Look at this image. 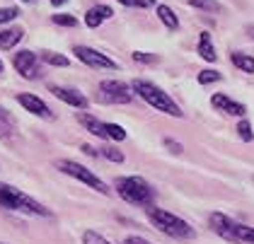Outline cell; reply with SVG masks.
Returning a JSON list of instances; mask_svg holds the SVG:
<instances>
[{"mask_svg": "<svg viewBox=\"0 0 254 244\" xmlns=\"http://www.w3.org/2000/svg\"><path fill=\"white\" fill-rule=\"evenodd\" d=\"M99 155L104 157V160H109V162H117V165H121L126 157H124V152L117 150V148H112V145H107V148H102L99 150Z\"/></svg>", "mask_w": 254, "mask_h": 244, "instance_id": "cell-24", "label": "cell"}, {"mask_svg": "<svg viewBox=\"0 0 254 244\" xmlns=\"http://www.w3.org/2000/svg\"><path fill=\"white\" fill-rule=\"evenodd\" d=\"M41 61H44L46 65H54V68H68V65H70V58L59 54V51H44V54H41Z\"/></svg>", "mask_w": 254, "mask_h": 244, "instance_id": "cell-21", "label": "cell"}, {"mask_svg": "<svg viewBox=\"0 0 254 244\" xmlns=\"http://www.w3.org/2000/svg\"><path fill=\"white\" fill-rule=\"evenodd\" d=\"M250 34H252V39H254V24H252V27H250Z\"/></svg>", "mask_w": 254, "mask_h": 244, "instance_id": "cell-36", "label": "cell"}, {"mask_svg": "<svg viewBox=\"0 0 254 244\" xmlns=\"http://www.w3.org/2000/svg\"><path fill=\"white\" fill-rule=\"evenodd\" d=\"M12 65H15V70H17L24 80H37V77L41 75L39 56L32 54V51H17V54L12 56Z\"/></svg>", "mask_w": 254, "mask_h": 244, "instance_id": "cell-8", "label": "cell"}, {"mask_svg": "<svg viewBox=\"0 0 254 244\" xmlns=\"http://www.w3.org/2000/svg\"><path fill=\"white\" fill-rule=\"evenodd\" d=\"M22 37H24V29L22 27H7V29H2L0 32V49L2 51H12L22 41Z\"/></svg>", "mask_w": 254, "mask_h": 244, "instance_id": "cell-16", "label": "cell"}, {"mask_svg": "<svg viewBox=\"0 0 254 244\" xmlns=\"http://www.w3.org/2000/svg\"><path fill=\"white\" fill-rule=\"evenodd\" d=\"M124 244H153V242H148V240H143V237H126Z\"/></svg>", "mask_w": 254, "mask_h": 244, "instance_id": "cell-32", "label": "cell"}, {"mask_svg": "<svg viewBox=\"0 0 254 244\" xmlns=\"http://www.w3.org/2000/svg\"><path fill=\"white\" fill-rule=\"evenodd\" d=\"M124 7H136V10H148L155 5V0H117Z\"/></svg>", "mask_w": 254, "mask_h": 244, "instance_id": "cell-29", "label": "cell"}, {"mask_svg": "<svg viewBox=\"0 0 254 244\" xmlns=\"http://www.w3.org/2000/svg\"><path fill=\"white\" fill-rule=\"evenodd\" d=\"M233 218L230 215H225V213H211V218H208V227H211V232H215L220 240H225V242L235 244L233 240Z\"/></svg>", "mask_w": 254, "mask_h": 244, "instance_id": "cell-12", "label": "cell"}, {"mask_svg": "<svg viewBox=\"0 0 254 244\" xmlns=\"http://www.w3.org/2000/svg\"><path fill=\"white\" fill-rule=\"evenodd\" d=\"M15 138V119L5 107H0V140L10 143Z\"/></svg>", "mask_w": 254, "mask_h": 244, "instance_id": "cell-17", "label": "cell"}, {"mask_svg": "<svg viewBox=\"0 0 254 244\" xmlns=\"http://www.w3.org/2000/svg\"><path fill=\"white\" fill-rule=\"evenodd\" d=\"M211 104H213V109H218V112L228 114V116H237V119H245V114H247L245 104L235 102L233 97H228V94H223V92H215L211 97Z\"/></svg>", "mask_w": 254, "mask_h": 244, "instance_id": "cell-11", "label": "cell"}, {"mask_svg": "<svg viewBox=\"0 0 254 244\" xmlns=\"http://www.w3.org/2000/svg\"><path fill=\"white\" fill-rule=\"evenodd\" d=\"M51 22L59 24V27H75V24H78V19L73 17V15H68V12H56V15H51Z\"/></svg>", "mask_w": 254, "mask_h": 244, "instance_id": "cell-26", "label": "cell"}, {"mask_svg": "<svg viewBox=\"0 0 254 244\" xmlns=\"http://www.w3.org/2000/svg\"><path fill=\"white\" fill-rule=\"evenodd\" d=\"M196 54L208 61V63H215L218 61V54H215V46H213V37L208 32H201L198 34V44H196Z\"/></svg>", "mask_w": 254, "mask_h": 244, "instance_id": "cell-15", "label": "cell"}, {"mask_svg": "<svg viewBox=\"0 0 254 244\" xmlns=\"http://www.w3.org/2000/svg\"><path fill=\"white\" fill-rule=\"evenodd\" d=\"M133 61H136V63H157V56L143 54V51H133Z\"/></svg>", "mask_w": 254, "mask_h": 244, "instance_id": "cell-30", "label": "cell"}, {"mask_svg": "<svg viewBox=\"0 0 254 244\" xmlns=\"http://www.w3.org/2000/svg\"><path fill=\"white\" fill-rule=\"evenodd\" d=\"M148 213V220L153 223V227H157L162 235L172 237V240H179V242H191L196 237V230L187 220H182L179 215L165 210V208H155V206H148L145 208Z\"/></svg>", "mask_w": 254, "mask_h": 244, "instance_id": "cell-2", "label": "cell"}, {"mask_svg": "<svg viewBox=\"0 0 254 244\" xmlns=\"http://www.w3.org/2000/svg\"><path fill=\"white\" fill-rule=\"evenodd\" d=\"M17 104H20L24 112L34 114V116H39L44 121H54V112L49 109V104L37 97V94H17Z\"/></svg>", "mask_w": 254, "mask_h": 244, "instance_id": "cell-9", "label": "cell"}, {"mask_svg": "<svg viewBox=\"0 0 254 244\" xmlns=\"http://www.w3.org/2000/svg\"><path fill=\"white\" fill-rule=\"evenodd\" d=\"M73 54H75V58H78L80 63H85V65H90V68H97V70H119L117 61H112L107 54H102L97 49H90V46L78 44V46L73 49Z\"/></svg>", "mask_w": 254, "mask_h": 244, "instance_id": "cell-7", "label": "cell"}, {"mask_svg": "<svg viewBox=\"0 0 254 244\" xmlns=\"http://www.w3.org/2000/svg\"><path fill=\"white\" fill-rule=\"evenodd\" d=\"M49 2H51V5H54V7H61V5H65V2H68V0H49Z\"/></svg>", "mask_w": 254, "mask_h": 244, "instance_id": "cell-34", "label": "cell"}, {"mask_svg": "<svg viewBox=\"0 0 254 244\" xmlns=\"http://www.w3.org/2000/svg\"><path fill=\"white\" fill-rule=\"evenodd\" d=\"M196 80H198V85H213V82H220L223 75H220L218 70H201Z\"/></svg>", "mask_w": 254, "mask_h": 244, "instance_id": "cell-25", "label": "cell"}, {"mask_svg": "<svg viewBox=\"0 0 254 244\" xmlns=\"http://www.w3.org/2000/svg\"><path fill=\"white\" fill-rule=\"evenodd\" d=\"M189 5L196 7V10H203V12H213V15L223 10V5L218 0H189Z\"/></svg>", "mask_w": 254, "mask_h": 244, "instance_id": "cell-22", "label": "cell"}, {"mask_svg": "<svg viewBox=\"0 0 254 244\" xmlns=\"http://www.w3.org/2000/svg\"><path fill=\"white\" fill-rule=\"evenodd\" d=\"M82 152H85V155H99V150L92 148V145H82Z\"/></svg>", "mask_w": 254, "mask_h": 244, "instance_id": "cell-33", "label": "cell"}, {"mask_svg": "<svg viewBox=\"0 0 254 244\" xmlns=\"http://www.w3.org/2000/svg\"><path fill=\"white\" fill-rule=\"evenodd\" d=\"M237 135L245 140V143H252L254 140V131H252V123L247 121V119H240V123H237Z\"/></svg>", "mask_w": 254, "mask_h": 244, "instance_id": "cell-23", "label": "cell"}, {"mask_svg": "<svg viewBox=\"0 0 254 244\" xmlns=\"http://www.w3.org/2000/svg\"><path fill=\"white\" fill-rule=\"evenodd\" d=\"M2 70H5V65H2V61H0V75H2Z\"/></svg>", "mask_w": 254, "mask_h": 244, "instance_id": "cell-35", "label": "cell"}, {"mask_svg": "<svg viewBox=\"0 0 254 244\" xmlns=\"http://www.w3.org/2000/svg\"><path fill=\"white\" fill-rule=\"evenodd\" d=\"M233 240L235 244H254V227L242 225V223H233Z\"/></svg>", "mask_w": 254, "mask_h": 244, "instance_id": "cell-20", "label": "cell"}, {"mask_svg": "<svg viewBox=\"0 0 254 244\" xmlns=\"http://www.w3.org/2000/svg\"><path fill=\"white\" fill-rule=\"evenodd\" d=\"M114 191L121 196V201L131 203L138 208H148L153 206V198H155V191L153 186L143 179V177H117L114 179Z\"/></svg>", "mask_w": 254, "mask_h": 244, "instance_id": "cell-4", "label": "cell"}, {"mask_svg": "<svg viewBox=\"0 0 254 244\" xmlns=\"http://www.w3.org/2000/svg\"><path fill=\"white\" fill-rule=\"evenodd\" d=\"M0 208L12 210V213H24V215H39V218H51V210L39 203L37 198L27 196L24 191L10 186L5 182H0Z\"/></svg>", "mask_w": 254, "mask_h": 244, "instance_id": "cell-3", "label": "cell"}, {"mask_svg": "<svg viewBox=\"0 0 254 244\" xmlns=\"http://www.w3.org/2000/svg\"><path fill=\"white\" fill-rule=\"evenodd\" d=\"M114 17V10L109 7V5H92L87 12H85V24L90 27V29H97L99 24H104L107 19H112Z\"/></svg>", "mask_w": 254, "mask_h": 244, "instance_id": "cell-14", "label": "cell"}, {"mask_svg": "<svg viewBox=\"0 0 254 244\" xmlns=\"http://www.w3.org/2000/svg\"><path fill=\"white\" fill-rule=\"evenodd\" d=\"M20 2H37V0H20Z\"/></svg>", "mask_w": 254, "mask_h": 244, "instance_id": "cell-37", "label": "cell"}, {"mask_svg": "<svg viewBox=\"0 0 254 244\" xmlns=\"http://www.w3.org/2000/svg\"><path fill=\"white\" fill-rule=\"evenodd\" d=\"M155 10H157V19H160L170 32H177V29H179V17L175 15V10H172L170 5H157Z\"/></svg>", "mask_w": 254, "mask_h": 244, "instance_id": "cell-18", "label": "cell"}, {"mask_svg": "<svg viewBox=\"0 0 254 244\" xmlns=\"http://www.w3.org/2000/svg\"><path fill=\"white\" fill-rule=\"evenodd\" d=\"M131 92L136 94V97H140L148 107L167 114V116H172V119H182V116H184V112L179 109V104H177L175 99L165 92L162 87H157L155 82H150V80L136 77V80L131 82Z\"/></svg>", "mask_w": 254, "mask_h": 244, "instance_id": "cell-1", "label": "cell"}, {"mask_svg": "<svg viewBox=\"0 0 254 244\" xmlns=\"http://www.w3.org/2000/svg\"><path fill=\"white\" fill-rule=\"evenodd\" d=\"M82 244H112L107 237H102L99 232H95V230H85L82 232Z\"/></svg>", "mask_w": 254, "mask_h": 244, "instance_id": "cell-27", "label": "cell"}, {"mask_svg": "<svg viewBox=\"0 0 254 244\" xmlns=\"http://www.w3.org/2000/svg\"><path fill=\"white\" fill-rule=\"evenodd\" d=\"M49 92L54 94L56 99H61L63 104H68V107H73V109H87V97L78 90H73V87H61V85H49Z\"/></svg>", "mask_w": 254, "mask_h": 244, "instance_id": "cell-10", "label": "cell"}, {"mask_svg": "<svg viewBox=\"0 0 254 244\" xmlns=\"http://www.w3.org/2000/svg\"><path fill=\"white\" fill-rule=\"evenodd\" d=\"M0 244H5V242H0Z\"/></svg>", "mask_w": 254, "mask_h": 244, "instance_id": "cell-38", "label": "cell"}, {"mask_svg": "<svg viewBox=\"0 0 254 244\" xmlns=\"http://www.w3.org/2000/svg\"><path fill=\"white\" fill-rule=\"evenodd\" d=\"M78 123L82 126V128H87V131L92 133V135L102 138V140H112V131H109V123L99 121L97 116H92V114H87V112H80V114H78Z\"/></svg>", "mask_w": 254, "mask_h": 244, "instance_id": "cell-13", "label": "cell"}, {"mask_svg": "<svg viewBox=\"0 0 254 244\" xmlns=\"http://www.w3.org/2000/svg\"><path fill=\"white\" fill-rule=\"evenodd\" d=\"M56 169L63 172V174H68V177H73V179H78V182H82L85 186L95 188V191L102 193V196H109V191H112L109 184H104L95 172H90L85 165H80L75 160H59V162H56Z\"/></svg>", "mask_w": 254, "mask_h": 244, "instance_id": "cell-5", "label": "cell"}, {"mask_svg": "<svg viewBox=\"0 0 254 244\" xmlns=\"http://www.w3.org/2000/svg\"><path fill=\"white\" fill-rule=\"evenodd\" d=\"M20 17V7H0V24H10Z\"/></svg>", "mask_w": 254, "mask_h": 244, "instance_id": "cell-28", "label": "cell"}, {"mask_svg": "<svg viewBox=\"0 0 254 244\" xmlns=\"http://www.w3.org/2000/svg\"><path fill=\"white\" fill-rule=\"evenodd\" d=\"M165 148L170 152H175V155H179V152H182V143H177L172 138H165Z\"/></svg>", "mask_w": 254, "mask_h": 244, "instance_id": "cell-31", "label": "cell"}, {"mask_svg": "<svg viewBox=\"0 0 254 244\" xmlns=\"http://www.w3.org/2000/svg\"><path fill=\"white\" fill-rule=\"evenodd\" d=\"M99 104H128L133 99V92L126 82L121 80H102L97 85V94H95Z\"/></svg>", "mask_w": 254, "mask_h": 244, "instance_id": "cell-6", "label": "cell"}, {"mask_svg": "<svg viewBox=\"0 0 254 244\" xmlns=\"http://www.w3.org/2000/svg\"><path fill=\"white\" fill-rule=\"evenodd\" d=\"M230 61H233V65L237 70H242V73H247V75H254V56L242 54V51H233V54H230Z\"/></svg>", "mask_w": 254, "mask_h": 244, "instance_id": "cell-19", "label": "cell"}]
</instances>
